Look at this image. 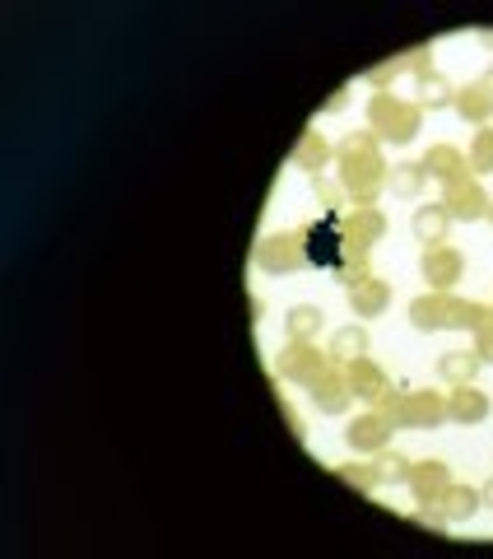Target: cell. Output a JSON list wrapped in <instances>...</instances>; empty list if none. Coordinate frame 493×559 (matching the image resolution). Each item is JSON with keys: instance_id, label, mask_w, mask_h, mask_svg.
Instances as JSON below:
<instances>
[{"instance_id": "cell-25", "label": "cell", "mask_w": 493, "mask_h": 559, "mask_svg": "<svg viewBox=\"0 0 493 559\" xmlns=\"http://www.w3.org/2000/svg\"><path fill=\"white\" fill-rule=\"evenodd\" d=\"M326 355H330V364H336V369H345L349 359H363V355H368V326H340L336 336H330Z\"/></svg>"}, {"instance_id": "cell-26", "label": "cell", "mask_w": 493, "mask_h": 559, "mask_svg": "<svg viewBox=\"0 0 493 559\" xmlns=\"http://www.w3.org/2000/svg\"><path fill=\"white\" fill-rule=\"evenodd\" d=\"M336 476H340L349 489H359V495H377V489H382V471H377V462H340V466H336Z\"/></svg>"}, {"instance_id": "cell-23", "label": "cell", "mask_w": 493, "mask_h": 559, "mask_svg": "<svg viewBox=\"0 0 493 559\" xmlns=\"http://www.w3.org/2000/svg\"><path fill=\"white\" fill-rule=\"evenodd\" d=\"M484 369V359L474 355V349H447L443 359H437V378L452 382V388H461V382H474V373Z\"/></svg>"}, {"instance_id": "cell-21", "label": "cell", "mask_w": 493, "mask_h": 559, "mask_svg": "<svg viewBox=\"0 0 493 559\" xmlns=\"http://www.w3.org/2000/svg\"><path fill=\"white\" fill-rule=\"evenodd\" d=\"M437 509H443V518L447 522H470L474 513H480L484 509V499H480V489H474V485H447L443 489V499H437Z\"/></svg>"}, {"instance_id": "cell-2", "label": "cell", "mask_w": 493, "mask_h": 559, "mask_svg": "<svg viewBox=\"0 0 493 559\" xmlns=\"http://www.w3.org/2000/svg\"><path fill=\"white\" fill-rule=\"evenodd\" d=\"M493 318V308L474 304V299H456V294L443 289H429L410 304V326L414 331H480Z\"/></svg>"}, {"instance_id": "cell-38", "label": "cell", "mask_w": 493, "mask_h": 559, "mask_svg": "<svg viewBox=\"0 0 493 559\" xmlns=\"http://www.w3.org/2000/svg\"><path fill=\"white\" fill-rule=\"evenodd\" d=\"M489 219H493V205H489Z\"/></svg>"}, {"instance_id": "cell-22", "label": "cell", "mask_w": 493, "mask_h": 559, "mask_svg": "<svg viewBox=\"0 0 493 559\" xmlns=\"http://www.w3.org/2000/svg\"><path fill=\"white\" fill-rule=\"evenodd\" d=\"M322 326H326V312L316 304H293L285 312V336L289 341H316L322 336Z\"/></svg>"}, {"instance_id": "cell-3", "label": "cell", "mask_w": 493, "mask_h": 559, "mask_svg": "<svg viewBox=\"0 0 493 559\" xmlns=\"http://www.w3.org/2000/svg\"><path fill=\"white\" fill-rule=\"evenodd\" d=\"M424 127V108L414 98H396V94H373L368 98V131L386 145H410Z\"/></svg>"}, {"instance_id": "cell-18", "label": "cell", "mask_w": 493, "mask_h": 559, "mask_svg": "<svg viewBox=\"0 0 493 559\" xmlns=\"http://www.w3.org/2000/svg\"><path fill=\"white\" fill-rule=\"evenodd\" d=\"M289 159H293V168H303L308 178H322V173L330 168V159H336V150L326 145V135H322V131H312V127H308L303 135H298V145H293Z\"/></svg>"}, {"instance_id": "cell-9", "label": "cell", "mask_w": 493, "mask_h": 559, "mask_svg": "<svg viewBox=\"0 0 493 559\" xmlns=\"http://www.w3.org/2000/svg\"><path fill=\"white\" fill-rule=\"evenodd\" d=\"M443 205H447V215L452 219H461V224H474V219H489V191L480 187V178H461V182H447L443 187Z\"/></svg>"}, {"instance_id": "cell-36", "label": "cell", "mask_w": 493, "mask_h": 559, "mask_svg": "<svg viewBox=\"0 0 493 559\" xmlns=\"http://www.w3.org/2000/svg\"><path fill=\"white\" fill-rule=\"evenodd\" d=\"M480 43H484V47L493 51V28H480Z\"/></svg>"}, {"instance_id": "cell-30", "label": "cell", "mask_w": 493, "mask_h": 559, "mask_svg": "<svg viewBox=\"0 0 493 559\" xmlns=\"http://www.w3.org/2000/svg\"><path fill=\"white\" fill-rule=\"evenodd\" d=\"M410 522H414V527H424V532H433V536H447V527H452L437 503H419V509L410 513Z\"/></svg>"}, {"instance_id": "cell-32", "label": "cell", "mask_w": 493, "mask_h": 559, "mask_svg": "<svg viewBox=\"0 0 493 559\" xmlns=\"http://www.w3.org/2000/svg\"><path fill=\"white\" fill-rule=\"evenodd\" d=\"M470 349H474V355H480L484 364H493V318H489L480 331H474V345H470Z\"/></svg>"}, {"instance_id": "cell-6", "label": "cell", "mask_w": 493, "mask_h": 559, "mask_svg": "<svg viewBox=\"0 0 493 559\" xmlns=\"http://www.w3.org/2000/svg\"><path fill=\"white\" fill-rule=\"evenodd\" d=\"M326 369H330V355H322L316 341H289L275 355V378L279 382H293V388H312V382L322 378Z\"/></svg>"}, {"instance_id": "cell-4", "label": "cell", "mask_w": 493, "mask_h": 559, "mask_svg": "<svg viewBox=\"0 0 493 559\" xmlns=\"http://www.w3.org/2000/svg\"><path fill=\"white\" fill-rule=\"evenodd\" d=\"M377 411L396 419V429H437L447 425V396L443 392H392Z\"/></svg>"}, {"instance_id": "cell-20", "label": "cell", "mask_w": 493, "mask_h": 559, "mask_svg": "<svg viewBox=\"0 0 493 559\" xmlns=\"http://www.w3.org/2000/svg\"><path fill=\"white\" fill-rule=\"evenodd\" d=\"M424 187H429V173L419 159H405V164H392V173H386V191L400 201H419L424 197Z\"/></svg>"}, {"instance_id": "cell-29", "label": "cell", "mask_w": 493, "mask_h": 559, "mask_svg": "<svg viewBox=\"0 0 493 559\" xmlns=\"http://www.w3.org/2000/svg\"><path fill=\"white\" fill-rule=\"evenodd\" d=\"M373 462H377V471H382V485H405V480H410V457H400V452L382 448Z\"/></svg>"}, {"instance_id": "cell-8", "label": "cell", "mask_w": 493, "mask_h": 559, "mask_svg": "<svg viewBox=\"0 0 493 559\" xmlns=\"http://www.w3.org/2000/svg\"><path fill=\"white\" fill-rule=\"evenodd\" d=\"M392 433H396V419L373 406V411H363V415L349 419L345 443H349V452H359V457H377L382 448H392Z\"/></svg>"}, {"instance_id": "cell-12", "label": "cell", "mask_w": 493, "mask_h": 559, "mask_svg": "<svg viewBox=\"0 0 493 559\" xmlns=\"http://www.w3.org/2000/svg\"><path fill=\"white\" fill-rule=\"evenodd\" d=\"M345 378H349V392H354V401H368V406H382L386 396H392V378H386L382 364L373 359H349L345 364Z\"/></svg>"}, {"instance_id": "cell-13", "label": "cell", "mask_w": 493, "mask_h": 559, "mask_svg": "<svg viewBox=\"0 0 493 559\" xmlns=\"http://www.w3.org/2000/svg\"><path fill=\"white\" fill-rule=\"evenodd\" d=\"M410 495H414V503H437L443 499V489L452 485V471H447V462H437V457H424V462H410Z\"/></svg>"}, {"instance_id": "cell-11", "label": "cell", "mask_w": 493, "mask_h": 559, "mask_svg": "<svg viewBox=\"0 0 493 559\" xmlns=\"http://www.w3.org/2000/svg\"><path fill=\"white\" fill-rule=\"evenodd\" d=\"M345 299H349V308H354V318H382L386 304H392V285L368 271V275L345 280Z\"/></svg>"}, {"instance_id": "cell-24", "label": "cell", "mask_w": 493, "mask_h": 559, "mask_svg": "<svg viewBox=\"0 0 493 559\" xmlns=\"http://www.w3.org/2000/svg\"><path fill=\"white\" fill-rule=\"evenodd\" d=\"M419 84V108H424V112H443V108H452V103H456V84L447 80V75H437V70H429V75H419L414 80Z\"/></svg>"}, {"instance_id": "cell-33", "label": "cell", "mask_w": 493, "mask_h": 559, "mask_svg": "<svg viewBox=\"0 0 493 559\" xmlns=\"http://www.w3.org/2000/svg\"><path fill=\"white\" fill-rule=\"evenodd\" d=\"M349 98H354V94H349V84H340V90L322 103V117H336V112H345V108H349Z\"/></svg>"}, {"instance_id": "cell-7", "label": "cell", "mask_w": 493, "mask_h": 559, "mask_svg": "<svg viewBox=\"0 0 493 559\" xmlns=\"http://www.w3.org/2000/svg\"><path fill=\"white\" fill-rule=\"evenodd\" d=\"M308 242V266H345V215L340 210H326L322 224H308L303 229Z\"/></svg>"}, {"instance_id": "cell-17", "label": "cell", "mask_w": 493, "mask_h": 559, "mask_svg": "<svg viewBox=\"0 0 493 559\" xmlns=\"http://www.w3.org/2000/svg\"><path fill=\"white\" fill-rule=\"evenodd\" d=\"M456 112H461V121H470V127H493V90L484 80H470L456 90Z\"/></svg>"}, {"instance_id": "cell-35", "label": "cell", "mask_w": 493, "mask_h": 559, "mask_svg": "<svg viewBox=\"0 0 493 559\" xmlns=\"http://www.w3.org/2000/svg\"><path fill=\"white\" fill-rule=\"evenodd\" d=\"M480 499H484V509H493V476H489V485L480 489Z\"/></svg>"}, {"instance_id": "cell-14", "label": "cell", "mask_w": 493, "mask_h": 559, "mask_svg": "<svg viewBox=\"0 0 493 559\" xmlns=\"http://www.w3.org/2000/svg\"><path fill=\"white\" fill-rule=\"evenodd\" d=\"M308 392H312V406L322 415H345L349 401H354V392H349V378H345V369H336V364H330V369L316 378Z\"/></svg>"}, {"instance_id": "cell-27", "label": "cell", "mask_w": 493, "mask_h": 559, "mask_svg": "<svg viewBox=\"0 0 493 559\" xmlns=\"http://www.w3.org/2000/svg\"><path fill=\"white\" fill-rule=\"evenodd\" d=\"M400 75H410V66H405V51H396V57H386V61H377V66L363 70V80L373 84L377 94H392V84H396Z\"/></svg>"}, {"instance_id": "cell-5", "label": "cell", "mask_w": 493, "mask_h": 559, "mask_svg": "<svg viewBox=\"0 0 493 559\" xmlns=\"http://www.w3.org/2000/svg\"><path fill=\"white\" fill-rule=\"evenodd\" d=\"M256 266L266 275H298L308 266V242L303 229H285V234H266L256 242Z\"/></svg>"}, {"instance_id": "cell-1", "label": "cell", "mask_w": 493, "mask_h": 559, "mask_svg": "<svg viewBox=\"0 0 493 559\" xmlns=\"http://www.w3.org/2000/svg\"><path fill=\"white\" fill-rule=\"evenodd\" d=\"M336 168H340V187L349 191L354 205H377L386 173H392L382 159V140L373 131H349L336 145Z\"/></svg>"}, {"instance_id": "cell-10", "label": "cell", "mask_w": 493, "mask_h": 559, "mask_svg": "<svg viewBox=\"0 0 493 559\" xmlns=\"http://www.w3.org/2000/svg\"><path fill=\"white\" fill-rule=\"evenodd\" d=\"M419 275H424L433 289L452 294L456 280H466V257L456 248H447V242H443V248H424V252H419Z\"/></svg>"}, {"instance_id": "cell-37", "label": "cell", "mask_w": 493, "mask_h": 559, "mask_svg": "<svg viewBox=\"0 0 493 559\" xmlns=\"http://www.w3.org/2000/svg\"><path fill=\"white\" fill-rule=\"evenodd\" d=\"M480 80H484V84H489V90H493V66L484 70V75H480Z\"/></svg>"}, {"instance_id": "cell-28", "label": "cell", "mask_w": 493, "mask_h": 559, "mask_svg": "<svg viewBox=\"0 0 493 559\" xmlns=\"http://www.w3.org/2000/svg\"><path fill=\"white\" fill-rule=\"evenodd\" d=\"M466 164L470 173L480 178V173H493V127H480L470 140V150H466Z\"/></svg>"}, {"instance_id": "cell-16", "label": "cell", "mask_w": 493, "mask_h": 559, "mask_svg": "<svg viewBox=\"0 0 493 559\" xmlns=\"http://www.w3.org/2000/svg\"><path fill=\"white\" fill-rule=\"evenodd\" d=\"M452 215H447V205L443 201H437V205H419L414 210V215H410V234L419 238V242H424V248H443V242H447V234H452Z\"/></svg>"}, {"instance_id": "cell-15", "label": "cell", "mask_w": 493, "mask_h": 559, "mask_svg": "<svg viewBox=\"0 0 493 559\" xmlns=\"http://www.w3.org/2000/svg\"><path fill=\"white\" fill-rule=\"evenodd\" d=\"M493 411V401L489 392H480L474 382H461V388H452L447 396V419H456V425H484Z\"/></svg>"}, {"instance_id": "cell-31", "label": "cell", "mask_w": 493, "mask_h": 559, "mask_svg": "<svg viewBox=\"0 0 493 559\" xmlns=\"http://www.w3.org/2000/svg\"><path fill=\"white\" fill-rule=\"evenodd\" d=\"M312 191H316V201H322L326 210H340V205H349V191H345L340 182H330L326 173H322V178H312Z\"/></svg>"}, {"instance_id": "cell-34", "label": "cell", "mask_w": 493, "mask_h": 559, "mask_svg": "<svg viewBox=\"0 0 493 559\" xmlns=\"http://www.w3.org/2000/svg\"><path fill=\"white\" fill-rule=\"evenodd\" d=\"M279 415H285V425L298 433V439H303V415H298V411L289 406V401H279Z\"/></svg>"}, {"instance_id": "cell-19", "label": "cell", "mask_w": 493, "mask_h": 559, "mask_svg": "<svg viewBox=\"0 0 493 559\" xmlns=\"http://www.w3.org/2000/svg\"><path fill=\"white\" fill-rule=\"evenodd\" d=\"M424 173H429V182H461V178H470V164H466V154L456 150V145H433V150H424Z\"/></svg>"}]
</instances>
